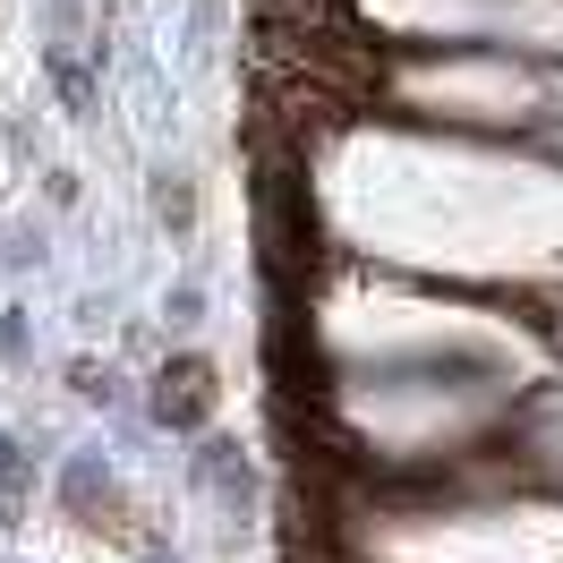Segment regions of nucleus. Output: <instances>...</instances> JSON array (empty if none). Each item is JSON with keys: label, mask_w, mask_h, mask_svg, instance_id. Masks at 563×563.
Returning <instances> with one entry per match:
<instances>
[{"label": "nucleus", "mask_w": 563, "mask_h": 563, "mask_svg": "<svg viewBox=\"0 0 563 563\" xmlns=\"http://www.w3.org/2000/svg\"><path fill=\"white\" fill-rule=\"evenodd\" d=\"M60 504H69L77 521L95 512V529H111V521H120V478H111V461L103 453H77L69 470H60Z\"/></svg>", "instance_id": "7ed1b4c3"}, {"label": "nucleus", "mask_w": 563, "mask_h": 563, "mask_svg": "<svg viewBox=\"0 0 563 563\" xmlns=\"http://www.w3.org/2000/svg\"><path fill=\"white\" fill-rule=\"evenodd\" d=\"M172 324H179V333L197 324V282H179V290H172Z\"/></svg>", "instance_id": "0eeeda50"}, {"label": "nucleus", "mask_w": 563, "mask_h": 563, "mask_svg": "<svg viewBox=\"0 0 563 563\" xmlns=\"http://www.w3.org/2000/svg\"><path fill=\"white\" fill-rule=\"evenodd\" d=\"M26 487H35V461H26L18 444H9V435H0V529L26 512Z\"/></svg>", "instance_id": "39448f33"}, {"label": "nucleus", "mask_w": 563, "mask_h": 563, "mask_svg": "<svg viewBox=\"0 0 563 563\" xmlns=\"http://www.w3.org/2000/svg\"><path fill=\"white\" fill-rule=\"evenodd\" d=\"M197 487H206L213 504H231V521H256V470H247L240 444L206 435V444H197Z\"/></svg>", "instance_id": "f257e3e1"}, {"label": "nucleus", "mask_w": 563, "mask_h": 563, "mask_svg": "<svg viewBox=\"0 0 563 563\" xmlns=\"http://www.w3.org/2000/svg\"><path fill=\"white\" fill-rule=\"evenodd\" d=\"M188 213H197V197H188V179H179V172H163V222H172V240L188 231Z\"/></svg>", "instance_id": "423d86ee"}, {"label": "nucleus", "mask_w": 563, "mask_h": 563, "mask_svg": "<svg viewBox=\"0 0 563 563\" xmlns=\"http://www.w3.org/2000/svg\"><path fill=\"white\" fill-rule=\"evenodd\" d=\"M43 69H52V95L69 103V120H86V111H95V69H77L69 43H52V52H43Z\"/></svg>", "instance_id": "20e7f679"}, {"label": "nucleus", "mask_w": 563, "mask_h": 563, "mask_svg": "<svg viewBox=\"0 0 563 563\" xmlns=\"http://www.w3.org/2000/svg\"><path fill=\"white\" fill-rule=\"evenodd\" d=\"M206 401H213L206 358H172V367L154 376V427H206Z\"/></svg>", "instance_id": "f03ea898"}, {"label": "nucleus", "mask_w": 563, "mask_h": 563, "mask_svg": "<svg viewBox=\"0 0 563 563\" xmlns=\"http://www.w3.org/2000/svg\"><path fill=\"white\" fill-rule=\"evenodd\" d=\"M145 563H179V555H172V547H154V555H145Z\"/></svg>", "instance_id": "6e6552de"}]
</instances>
